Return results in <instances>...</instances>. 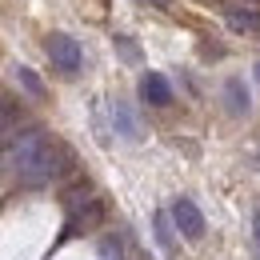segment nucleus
Returning a JSON list of instances; mask_svg holds the SVG:
<instances>
[{
  "label": "nucleus",
  "mask_w": 260,
  "mask_h": 260,
  "mask_svg": "<svg viewBox=\"0 0 260 260\" xmlns=\"http://www.w3.org/2000/svg\"><path fill=\"white\" fill-rule=\"evenodd\" d=\"M12 124H16V100L8 92H0V132H8Z\"/></svg>",
  "instance_id": "7"
},
{
  "label": "nucleus",
  "mask_w": 260,
  "mask_h": 260,
  "mask_svg": "<svg viewBox=\"0 0 260 260\" xmlns=\"http://www.w3.org/2000/svg\"><path fill=\"white\" fill-rule=\"evenodd\" d=\"M112 124L124 132V136H136V128H132V116H128V108H124V104H112Z\"/></svg>",
  "instance_id": "8"
},
{
  "label": "nucleus",
  "mask_w": 260,
  "mask_h": 260,
  "mask_svg": "<svg viewBox=\"0 0 260 260\" xmlns=\"http://www.w3.org/2000/svg\"><path fill=\"white\" fill-rule=\"evenodd\" d=\"M172 224H176V232L184 240H200L204 236V216H200V208L192 200H176L172 204Z\"/></svg>",
  "instance_id": "4"
},
{
  "label": "nucleus",
  "mask_w": 260,
  "mask_h": 260,
  "mask_svg": "<svg viewBox=\"0 0 260 260\" xmlns=\"http://www.w3.org/2000/svg\"><path fill=\"white\" fill-rule=\"evenodd\" d=\"M256 240H260V212H256Z\"/></svg>",
  "instance_id": "13"
},
{
  "label": "nucleus",
  "mask_w": 260,
  "mask_h": 260,
  "mask_svg": "<svg viewBox=\"0 0 260 260\" xmlns=\"http://www.w3.org/2000/svg\"><path fill=\"white\" fill-rule=\"evenodd\" d=\"M100 260H120V240H100Z\"/></svg>",
  "instance_id": "10"
},
{
  "label": "nucleus",
  "mask_w": 260,
  "mask_h": 260,
  "mask_svg": "<svg viewBox=\"0 0 260 260\" xmlns=\"http://www.w3.org/2000/svg\"><path fill=\"white\" fill-rule=\"evenodd\" d=\"M228 96H232V108H248V96L240 92V84H228Z\"/></svg>",
  "instance_id": "12"
},
{
  "label": "nucleus",
  "mask_w": 260,
  "mask_h": 260,
  "mask_svg": "<svg viewBox=\"0 0 260 260\" xmlns=\"http://www.w3.org/2000/svg\"><path fill=\"white\" fill-rule=\"evenodd\" d=\"M4 168L28 184V188H40V184H52L60 180L64 172H72V152L56 136H48L44 128H24L16 132L4 148Z\"/></svg>",
  "instance_id": "1"
},
{
  "label": "nucleus",
  "mask_w": 260,
  "mask_h": 260,
  "mask_svg": "<svg viewBox=\"0 0 260 260\" xmlns=\"http://www.w3.org/2000/svg\"><path fill=\"white\" fill-rule=\"evenodd\" d=\"M48 60H52V68H60L64 76H76L80 64H84V52H80V44L68 32H52L48 36Z\"/></svg>",
  "instance_id": "3"
},
{
  "label": "nucleus",
  "mask_w": 260,
  "mask_h": 260,
  "mask_svg": "<svg viewBox=\"0 0 260 260\" xmlns=\"http://www.w3.org/2000/svg\"><path fill=\"white\" fill-rule=\"evenodd\" d=\"M224 16H228V24H232L236 32L260 36V8H244V4H232Z\"/></svg>",
  "instance_id": "6"
},
{
  "label": "nucleus",
  "mask_w": 260,
  "mask_h": 260,
  "mask_svg": "<svg viewBox=\"0 0 260 260\" xmlns=\"http://www.w3.org/2000/svg\"><path fill=\"white\" fill-rule=\"evenodd\" d=\"M20 80L28 84V92H32V96H40V92H44V88H40V80H36V72H32V68H20Z\"/></svg>",
  "instance_id": "11"
},
{
  "label": "nucleus",
  "mask_w": 260,
  "mask_h": 260,
  "mask_svg": "<svg viewBox=\"0 0 260 260\" xmlns=\"http://www.w3.org/2000/svg\"><path fill=\"white\" fill-rule=\"evenodd\" d=\"M256 76H260V64H256Z\"/></svg>",
  "instance_id": "14"
},
{
  "label": "nucleus",
  "mask_w": 260,
  "mask_h": 260,
  "mask_svg": "<svg viewBox=\"0 0 260 260\" xmlns=\"http://www.w3.org/2000/svg\"><path fill=\"white\" fill-rule=\"evenodd\" d=\"M64 212L72 216L76 228H96L104 220V200L96 196V188L88 180H76L72 188H64Z\"/></svg>",
  "instance_id": "2"
},
{
  "label": "nucleus",
  "mask_w": 260,
  "mask_h": 260,
  "mask_svg": "<svg viewBox=\"0 0 260 260\" xmlns=\"http://www.w3.org/2000/svg\"><path fill=\"white\" fill-rule=\"evenodd\" d=\"M156 240H160L164 252H172V248H176V240H172V228H168V220H164V216H156Z\"/></svg>",
  "instance_id": "9"
},
{
  "label": "nucleus",
  "mask_w": 260,
  "mask_h": 260,
  "mask_svg": "<svg viewBox=\"0 0 260 260\" xmlns=\"http://www.w3.org/2000/svg\"><path fill=\"white\" fill-rule=\"evenodd\" d=\"M140 100L152 104V108L172 104V88H168V80H164L160 72H144V80H140Z\"/></svg>",
  "instance_id": "5"
}]
</instances>
